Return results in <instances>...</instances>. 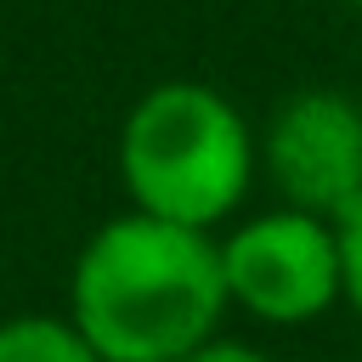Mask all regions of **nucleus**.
I'll list each match as a JSON object with an SVG mask.
<instances>
[{
    "label": "nucleus",
    "mask_w": 362,
    "mask_h": 362,
    "mask_svg": "<svg viewBox=\"0 0 362 362\" xmlns=\"http://www.w3.org/2000/svg\"><path fill=\"white\" fill-rule=\"evenodd\" d=\"M226 300L221 243L147 209L96 226L68 277V322L107 362L187 356L215 334Z\"/></svg>",
    "instance_id": "f257e3e1"
},
{
    "label": "nucleus",
    "mask_w": 362,
    "mask_h": 362,
    "mask_svg": "<svg viewBox=\"0 0 362 362\" xmlns=\"http://www.w3.org/2000/svg\"><path fill=\"white\" fill-rule=\"evenodd\" d=\"M119 175L136 209L209 232L243 204L255 141L221 90L170 79L130 107L119 130Z\"/></svg>",
    "instance_id": "f03ea898"
},
{
    "label": "nucleus",
    "mask_w": 362,
    "mask_h": 362,
    "mask_svg": "<svg viewBox=\"0 0 362 362\" xmlns=\"http://www.w3.org/2000/svg\"><path fill=\"white\" fill-rule=\"evenodd\" d=\"M221 266L226 294L260 322H311L334 300H345L334 221L294 204L243 221L221 243Z\"/></svg>",
    "instance_id": "7ed1b4c3"
},
{
    "label": "nucleus",
    "mask_w": 362,
    "mask_h": 362,
    "mask_svg": "<svg viewBox=\"0 0 362 362\" xmlns=\"http://www.w3.org/2000/svg\"><path fill=\"white\" fill-rule=\"evenodd\" d=\"M272 187L311 215H339L362 192V107L339 90H300L266 124Z\"/></svg>",
    "instance_id": "20e7f679"
},
{
    "label": "nucleus",
    "mask_w": 362,
    "mask_h": 362,
    "mask_svg": "<svg viewBox=\"0 0 362 362\" xmlns=\"http://www.w3.org/2000/svg\"><path fill=\"white\" fill-rule=\"evenodd\" d=\"M0 362H107L62 317H11L0 322Z\"/></svg>",
    "instance_id": "39448f33"
},
{
    "label": "nucleus",
    "mask_w": 362,
    "mask_h": 362,
    "mask_svg": "<svg viewBox=\"0 0 362 362\" xmlns=\"http://www.w3.org/2000/svg\"><path fill=\"white\" fill-rule=\"evenodd\" d=\"M334 238H339V283H345V300L362 317V192L334 215Z\"/></svg>",
    "instance_id": "423d86ee"
},
{
    "label": "nucleus",
    "mask_w": 362,
    "mask_h": 362,
    "mask_svg": "<svg viewBox=\"0 0 362 362\" xmlns=\"http://www.w3.org/2000/svg\"><path fill=\"white\" fill-rule=\"evenodd\" d=\"M175 362H272V356H260L255 345H238V339H204V345H192L187 356H175Z\"/></svg>",
    "instance_id": "0eeeda50"
},
{
    "label": "nucleus",
    "mask_w": 362,
    "mask_h": 362,
    "mask_svg": "<svg viewBox=\"0 0 362 362\" xmlns=\"http://www.w3.org/2000/svg\"><path fill=\"white\" fill-rule=\"evenodd\" d=\"M351 6H362V0H351Z\"/></svg>",
    "instance_id": "6e6552de"
}]
</instances>
